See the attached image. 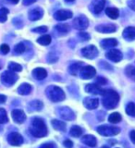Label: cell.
<instances>
[{
    "mask_svg": "<svg viewBox=\"0 0 135 148\" xmlns=\"http://www.w3.org/2000/svg\"><path fill=\"white\" fill-rule=\"evenodd\" d=\"M102 95H103L102 103L106 109H113L116 106H118L119 102V95L116 91L112 89L104 90Z\"/></svg>",
    "mask_w": 135,
    "mask_h": 148,
    "instance_id": "6da1fadb",
    "label": "cell"
},
{
    "mask_svg": "<svg viewBox=\"0 0 135 148\" xmlns=\"http://www.w3.org/2000/svg\"><path fill=\"white\" fill-rule=\"evenodd\" d=\"M31 133L34 137L42 138L47 135V128L45 121L40 118H34L32 119L31 127H30Z\"/></svg>",
    "mask_w": 135,
    "mask_h": 148,
    "instance_id": "7a4b0ae2",
    "label": "cell"
},
{
    "mask_svg": "<svg viewBox=\"0 0 135 148\" xmlns=\"http://www.w3.org/2000/svg\"><path fill=\"white\" fill-rule=\"evenodd\" d=\"M45 94L48 98L52 102H60L65 99V92L64 91L58 86H49L45 91Z\"/></svg>",
    "mask_w": 135,
    "mask_h": 148,
    "instance_id": "3957f363",
    "label": "cell"
},
{
    "mask_svg": "<svg viewBox=\"0 0 135 148\" xmlns=\"http://www.w3.org/2000/svg\"><path fill=\"white\" fill-rule=\"evenodd\" d=\"M0 79H1V82L5 86L9 87V86H12L14 83L17 82L19 77L16 74V72L7 71H5L1 74Z\"/></svg>",
    "mask_w": 135,
    "mask_h": 148,
    "instance_id": "277c9868",
    "label": "cell"
},
{
    "mask_svg": "<svg viewBox=\"0 0 135 148\" xmlns=\"http://www.w3.org/2000/svg\"><path fill=\"white\" fill-rule=\"evenodd\" d=\"M120 129L115 126H108V125H103L97 128V132L103 136H114L119 134Z\"/></svg>",
    "mask_w": 135,
    "mask_h": 148,
    "instance_id": "5b68a950",
    "label": "cell"
},
{
    "mask_svg": "<svg viewBox=\"0 0 135 148\" xmlns=\"http://www.w3.org/2000/svg\"><path fill=\"white\" fill-rule=\"evenodd\" d=\"M80 76L82 79H84V80H89V79H92L95 76L96 74V71L94 67L90 66V65H88V66H84V67H82V69H80Z\"/></svg>",
    "mask_w": 135,
    "mask_h": 148,
    "instance_id": "8992f818",
    "label": "cell"
},
{
    "mask_svg": "<svg viewBox=\"0 0 135 148\" xmlns=\"http://www.w3.org/2000/svg\"><path fill=\"white\" fill-rule=\"evenodd\" d=\"M82 55L88 59H93L97 57L98 55V50L95 45H88L86 47L82 49Z\"/></svg>",
    "mask_w": 135,
    "mask_h": 148,
    "instance_id": "52a82bcc",
    "label": "cell"
},
{
    "mask_svg": "<svg viewBox=\"0 0 135 148\" xmlns=\"http://www.w3.org/2000/svg\"><path fill=\"white\" fill-rule=\"evenodd\" d=\"M73 26L77 30H85L89 26V21H88V18L85 16L82 15L73 21Z\"/></svg>",
    "mask_w": 135,
    "mask_h": 148,
    "instance_id": "ba28073f",
    "label": "cell"
},
{
    "mask_svg": "<svg viewBox=\"0 0 135 148\" xmlns=\"http://www.w3.org/2000/svg\"><path fill=\"white\" fill-rule=\"evenodd\" d=\"M95 30L98 32H103V34H111L117 31V26L112 23H106V24H100L95 27Z\"/></svg>",
    "mask_w": 135,
    "mask_h": 148,
    "instance_id": "9c48e42d",
    "label": "cell"
},
{
    "mask_svg": "<svg viewBox=\"0 0 135 148\" xmlns=\"http://www.w3.org/2000/svg\"><path fill=\"white\" fill-rule=\"evenodd\" d=\"M8 141L11 145L19 146L23 143V137L18 132H11L8 137Z\"/></svg>",
    "mask_w": 135,
    "mask_h": 148,
    "instance_id": "30bf717a",
    "label": "cell"
},
{
    "mask_svg": "<svg viewBox=\"0 0 135 148\" xmlns=\"http://www.w3.org/2000/svg\"><path fill=\"white\" fill-rule=\"evenodd\" d=\"M72 17V12L67 9H60L54 14V18L58 21H63L71 18Z\"/></svg>",
    "mask_w": 135,
    "mask_h": 148,
    "instance_id": "8fae6325",
    "label": "cell"
},
{
    "mask_svg": "<svg viewBox=\"0 0 135 148\" xmlns=\"http://www.w3.org/2000/svg\"><path fill=\"white\" fill-rule=\"evenodd\" d=\"M106 58H108L109 60H111V61H113V62H119L120 60L122 59L123 55L118 49H111L106 54Z\"/></svg>",
    "mask_w": 135,
    "mask_h": 148,
    "instance_id": "7c38bea8",
    "label": "cell"
},
{
    "mask_svg": "<svg viewBox=\"0 0 135 148\" xmlns=\"http://www.w3.org/2000/svg\"><path fill=\"white\" fill-rule=\"evenodd\" d=\"M58 114L60 118H62L66 120H72L75 119V114L73 111L69 108H60L58 109Z\"/></svg>",
    "mask_w": 135,
    "mask_h": 148,
    "instance_id": "4fadbf2b",
    "label": "cell"
},
{
    "mask_svg": "<svg viewBox=\"0 0 135 148\" xmlns=\"http://www.w3.org/2000/svg\"><path fill=\"white\" fill-rule=\"evenodd\" d=\"M11 116H12V119H13L14 121H15L16 123H19V124L23 123V122L25 121V119H26L25 113L23 112L22 110H21V109H14V110H12Z\"/></svg>",
    "mask_w": 135,
    "mask_h": 148,
    "instance_id": "5bb4252c",
    "label": "cell"
},
{
    "mask_svg": "<svg viewBox=\"0 0 135 148\" xmlns=\"http://www.w3.org/2000/svg\"><path fill=\"white\" fill-rule=\"evenodd\" d=\"M43 15H44V10L41 8H32V10L29 11V18L32 21L40 20V18L43 17Z\"/></svg>",
    "mask_w": 135,
    "mask_h": 148,
    "instance_id": "9a60e30c",
    "label": "cell"
},
{
    "mask_svg": "<svg viewBox=\"0 0 135 148\" xmlns=\"http://www.w3.org/2000/svg\"><path fill=\"white\" fill-rule=\"evenodd\" d=\"M106 0H94L92 2V10L95 14H99L105 8Z\"/></svg>",
    "mask_w": 135,
    "mask_h": 148,
    "instance_id": "2e32d148",
    "label": "cell"
},
{
    "mask_svg": "<svg viewBox=\"0 0 135 148\" xmlns=\"http://www.w3.org/2000/svg\"><path fill=\"white\" fill-rule=\"evenodd\" d=\"M83 105L88 109H95L99 106V100L97 98H85L83 100Z\"/></svg>",
    "mask_w": 135,
    "mask_h": 148,
    "instance_id": "e0dca14e",
    "label": "cell"
},
{
    "mask_svg": "<svg viewBox=\"0 0 135 148\" xmlns=\"http://www.w3.org/2000/svg\"><path fill=\"white\" fill-rule=\"evenodd\" d=\"M32 76H34L36 80H44L47 76V71L43 68H36L32 71Z\"/></svg>",
    "mask_w": 135,
    "mask_h": 148,
    "instance_id": "ac0fdd59",
    "label": "cell"
},
{
    "mask_svg": "<svg viewBox=\"0 0 135 148\" xmlns=\"http://www.w3.org/2000/svg\"><path fill=\"white\" fill-rule=\"evenodd\" d=\"M122 35L124 37V39L127 41L135 40V27H127L123 31Z\"/></svg>",
    "mask_w": 135,
    "mask_h": 148,
    "instance_id": "d6986e66",
    "label": "cell"
},
{
    "mask_svg": "<svg viewBox=\"0 0 135 148\" xmlns=\"http://www.w3.org/2000/svg\"><path fill=\"white\" fill-rule=\"evenodd\" d=\"M85 91L87 92H90V94H94V95H102L104 92V90L97 84H88V85H86Z\"/></svg>",
    "mask_w": 135,
    "mask_h": 148,
    "instance_id": "ffe728a7",
    "label": "cell"
},
{
    "mask_svg": "<svg viewBox=\"0 0 135 148\" xmlns=\"http://www.w3.org/2000/svg\"><path fill=\"white\" fill-rule=\"evenodd\" d=\"M82 142L84 143V145L90 146V147H95L97 143L96 138L94 135H90V134H87L84 135L82 138Z\"/></svg>",
    "mask_w": 135,
    "mask_h": 148,
    "instance_id": "44dd1931",
    "label": "cell"
},
{
    "mask_svg": "<svg viewBox=\"0 0 135 148\" xmlns=\"http://www.w3.org/2000/svg\"><path fill=\"white\" fill-rule=\"evenodd\" d=\"M32 92V86L29 83H22L18 88V92L21 95H28Z\"/></svg>",
    "mask_w": 135,
    "mask_h": 148,
    "instance_id": "7402d4cb",
    "label": "cell"
},
{
    "mask_svg": "<svg viewBox=\"0 0 135 148\" xmlns=\"http://www.w3.org/2000/svg\"><path fill=\"white\" fill-rule=\"evenodd\" d=\"M51 123H52L54 129H56L57 131H59V132H65V131H66V123L61 121V120L53 119Z\"/></svg>",
    "mask_w": 135,
    "mask_h": 148,
    "instance_id": "603a6c76",
    "label": "cell"
},
{
    "mask_svg": "<svg viewBox=\"0 0 135 148\" xmlns=\"http://www.w3.org/2000/svg\"><path fill=\"white\" fill-rule=\"evenodd\" d=\"M106 14L110 18H112V20H116V18H118L119 16V9L116 8H106Z\"/></svg>",
    "mask_w": 135,
    "mask_h": 148,
    "instance_id": "cb8c5ba5",
    "label": "cell"
},
{
    "mask_svg": "<svg viewBox=\"0 0 135 148\" xmlns=\"http://www.w3.org/2000/svg\"><path fill=\"white\" fill-rule=\"evenodd\" d=\"M101 45L104 48H111L114 47L118 45V41L113 38H109V39H104L101 42Z\"/></svg>",
    "mask_w": 135,
    "mask_h": 148,
    "instance_id": "d4e9b609",
    "label": "cell"
},
{
    "mask_svg": "<svg viewBox=\"0 0 135 148\" xmlns=\"http://www.w3.org/2000/svg\"><path fill=\"white\" fill-rule=\"evenodd\" d=\"M82 63H81V62L72 64L69 69V73L72 74V75H74V76L77 75V74L79 73V71H80V69H82Z\"/></svg>",
    "mask_w": 135,
    "mask_h": 148,
    "instance_id": "484cf974",
    "label": "cell"
},
{
    "mask_svg": "<svg viewBox=\"0 0 135 148\" xmlns=\"http://www.w3.org/2000/svg\"><path fill=\"white\" fill-rule=\"evenodd\" d=\"M51 41H52V38H51L50 35H42L41 37H39L37 39V43H39L42 45H48L51 44Z\"/></svg>",
    "mask_w": 135,
    "mask_h": 148,
    "instance_id": "4316f807",
    "label": "cell"
},
{
    "mask_svg": "<svg viewBox=\"0 0 135 148\" xmlns=\"http://www.w3.org/2000/svg\"><path fill=\"white\" fill-rule=\"evenodd\" d=\"M69 134L72 136V137H80L82 134V130L81 127H79V126H72L71 129V131H69Z\"/></svg>",
    "mask_w": 135,
    "mask_h": 148,
    "instance_id": "83f0119b",
    "label": "cell"
},
{
    "mask_svg": "<svg viewBox=\"0 0 135 148\" xmlns=\"http://www.w3.org/2000/svg\"><path fill=\"white\" fill-rule=\"evenodd\" d=\"M121 115H120L119 113H117V112H114L112 113L111 115H109V117H108V121L110 123H119L120 120H121Z\"/></svg>",
    "mask_w": 135,
    "mask_h": 148,
    "instance_id": "f1b7e54d",
    "label": "cell"
},
{
    "mask_svg": "<svg viewBox=\"0 0 135 148\" xmlns=\"http://www.w3.org/2000/svg\"><path fill=\"white\" fill-rule=\"evenodd\" d=\"M125 73H126V75L130 78L132 79V81L135 82V67L133 66H128L125 69Z\"/></svg>",
    "mask_w": 135,
    "mask_h": 148,
    "instance_id": "f546056e",
    "label": "cell"
},
{
    "mask_svg": "<svg viewBox=\"0 0 135 148\" xmlns=\"http://www.w3.org/2000/svg\"><path fill=\"white\" fill-rule=\"evenodd\" d=\"M8 69L10 71H13V72H20V71H22V67L18 63L10 62L8 64Z\"/></svg>",
    "mask_w": 135,
    "mask_h": 148,
    "instance_id": "4dcf8cb0",
    "label": "cell"
},
{
    "mask_svg": "<svg viewBox=\"0 0 135 148\" xmlns=\"http://www.w3.org/2000/svg\"><path fill=\"white\" fill-rule=\"evenodd\" d=\"M56 30H57L60 34H67V32H69V26L68 24H58L56 26Z\"/></svg>",
    "mask_w": 135,
    "mask_h": 148,
    "instance_id": "1f68e13d",
    "label": "cell"
},
{
    "mask_svg": "<svg viewBox=\"0 0 135 148\" xmlns=\"http://www.w3.org/2000/svg\"><path fill=\"white\" fill-rule=\"evenodd\" d=\"M9 13V10L6 8H0V22H5L8 20V15Z\"/></svg>",
    "mask_w": 135,
    "mask_h": 148,
    "instance_id": "d6a6232c",
    "label": "cell"
},
{
    "mask_svg": "<svg viewBox=\"0 0 135 148\" xmlns=\"http://www.w3.org/2000/svg\"><path fill=\"white\" fill-rule=\"evenodd\" d=\"M25 49H26L25 45L23 43H20L15 45V47H14V52H15V54H17V55H21L25 52Z\"/></svg>",
    "mask_w": 135,
    "mask_h": 148,
    "instance_id": "836d02e7",
    "label": "cell"
},
{
    "mask_svg": "<svg viewBox=\"0 0 135 148\" xmlns=\"http://www.w3.org/2000/svg\"><path fill=\"white\" fill-rule=\"evenodd\" d=\"M126 113L131 116V117L135 118V104L134 103H129L126 106Z\"/></svg>",
    "mask_w": 135,
    "mask_h": 148,
    "instance_id": "e575fe53",
    "label": "cell"
},
{
    "mask_svg": "<svg viewBox=\"0 0 135 148\" xmlns=\"http://www.w3.org/2000/svg\"><path fill=\"white\" fill-rule=\"evenodd\" d=\"M8 121L7 111L4 108H0V124L7 123Z\"/></svg>",
    "mask_w": 135,
    "mask_h": 148,
    "instance_id": "d590c367",
    "label": "cell"
},
{
    "mask_svg": "<svg viewBox=\"0 0 135 148\" xmlns=\"http://www.w3.org/2000/svg\"><path fill=\"white\" fill-rule=\"evenodd\" d=\"M30 106L34 110H41L43 108V103L39 100H34L30 104Z\"/></svg>",
    "mask_w": 135,
    "mask_h": 148,
    "instance_id": "8d00e7d4",
    "label": "cell"
},
{
    "mask_svg": "<svg viewBox=\"0 0 135 148\" xmlns=\"http://www.w3.org/2000/svg\"><path fill=\"white\" fill-rule=\"evenodd\" d=\"M34 32H38V34H45V32H47V27L46 26H40V27H37V28H34V30H32Z\"/></svg>",
    "mask_w": 135,
    "mask_h": 148,
    "instance_id": "74e56055",
    "label": "cell"
},
{
    "mask_svg": "<svg viewBox=\"0 0 135 148\" xmlns=\"http://www.w3.org/2000/svg\"><path fill=\"white\" fill-rule=\"evenodd\" d=\"M79 37H80V39L82 41H88L90 40V34H87L85 32H81L80 34H79Z\"/></svg>",
    "mask_w": 135,
    "mask_h": 148,
    "instance_id": "f35d334b",
    "label": "cell"
},
{
    "mask_svg": "<svg viewBox=\"0 0 135 148\" xmlns=\"http://www.w3.org/2000/svg\"><path fill=\"white\" fill-rule=\"evenodd\" d=\"M9 50H10V48H9V46L6 44H3L0 45V51H1V53L4 54V55H6L9 52Z\"/></svg>",
    "mask_w": 135,
    "mask_h": 148,
    "instance_id": "ab89813d",
    "label": "cell"
},
{
    "mask_svg": "<svg viewBox=\"0 0 135 148\" xmlns=\"http://www.w3.org/2000/svg\"><path fill=\"white\" fill-rule=\"evenodd\" d=\"M63 145H64V146L66 147V148H72V146H73V143L71 141V140H65L64 141V143H63Z\"/></svg>",
    "mask_w": 135,
    "mask_h": 148,
    "instance_id": "60d3db41",
    "label": "cell"
},
{
    "mask_svg": "<svg viewBox=\"0 0 135 148\" xmlns=\"http://www.w3.org/2000/svg\"><path fill=\"white\" fill-rule=\"evenodd\" d=\"M128 6L129 8L135 11V0H129L128 1Z\"/></svg>",
    "mask_w": 135,
    "mask_h": 148,
    "instance_id": "b9f144b4",
    "label": "cell"
},
{
    "mask_svg": "<svg viewBox=\"0 0 135 148\" xmlns=\"http://www.w3.org/2000/svg\"><path fill=\"white\" fill-rule=\"evenodd\" d=\"M34 2H36V0H23V5L24 6H30V5L34 4Z\"/></svg>",
    "mask_w": 135,
    "mask_h": 148,
    "instance_id": "7bdbcfd3",
    "label": "cell"
},
{
    "mask_svg": "<svg viewBox=\"0 0 135 148\" xmlns=\"http://www.w3.org/2000/svg\"><path fill=\"white\" fill-rule=\"evenodd\" d=\"M40 148H55V145H53V143H45V145H41Z\"/></svg>",
    "mask_w": 135,
    "mask_h": 148,
    "instance_id": "ee69618b",
    "label": "cell"
},
{
    "mask_svg": "<svg viewBox=\"0 0 135 148\" xmlns=\"http://www.w3.org/2000/svg\"><path fill=\"white\" fill-rule=\"evenodd\" d=\"M130 138H131L132 142L135 145V131H132L130 133Z\"/></svg>",
    "mask_w": 135,
    "mask_h": 148,
    "instance_id": "f6af8a7d",
    "label": "cell"
},
{
    "mask_svg": "<svg viewBox=\"0 0 135 148\" xmlns=\"http://www.w3.org/2000/svg\"><path fill=\"white\" fill-rule=\"evenodd\" d=\"M96 81L98 83H100V84H106V80L104 78H97Z\"/></svg>",
    "mask_w": 135,
    "mask_h": 148,
    "instance_id": "bcb514c9",
    "label": "cell"
},
{
    "mask_svg": "<svg viewBox=\"0 0 135 148\" xmlns=\"http://www.w3.org/2000/svg\"><path fill=\"white\" fill-rule=\"evenodd\" d=\"M6 100H7V97L6 96L3 95H0V104L5 103V102H6Z\"/></svg>",
    "mask_w": 135,
    "mask_h": 148,
    "instance_id": "7dc6e473",
    "label": "cell"
},
{
    "mask_svg": "<svg viewBox=\"0 0 135 148\" xmlns=\"http://www.w3.org/2000/svg\"><path fill=\"white\" fill-rule=\"evenodd\" d=\"M8 1L11 4H17L19 2V0H8Z\"/></svg>",
    "mask_w": 135,
    "mask_h": 148,
    "instance_id": "c3c4849f",
    "label": "cell"
},
{
    "mask_svg": "<svg viewBox=\"0 0 135 148\" xmlns=\"http://www.w3.org/2000/svg\"><path fill=\"white\" fill-rule=\"evenodd\" d=\"M65 1H66L67 3H72V2L75 1V0H65Z\"/></svg>",
    "mask_w": 135,
    "mask_h": 148,
    "instance_id": "681fc988",
    "label": "cell"
},
{
    "mask_svg": "<svg viewBox=\"0 0 135 148\" xmlns=\"http://www.w3.org/2000/svg\"><path fill=\"white\" fill-rule=\"evenodd\" d=\"M101 148H109L108 146H106V145H104V146H102Z\"/></svg>",
    "mask_w": 135,
    "mask_h": 148,
    "instance_id": "f907efd6",
    "label": "cell"
},
{
    "mask_svg": "<svg viewBox=\"0 0 135 148\" xmlns=\"http://www.w3.org/2000/svg\"><path fill=\"white\" fill-rule=\"evenodd\" d=\"M2 68V64L1 63H0V69H1Z\"/></svg>",
    "mask_w": 135,
    "mask_h": 148,
    "instance_id": "816d5d0a",
    "label": "cell"
}]
</instances>
